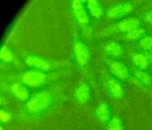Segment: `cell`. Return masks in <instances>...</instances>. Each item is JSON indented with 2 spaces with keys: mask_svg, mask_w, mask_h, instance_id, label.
<instances>
[{
  "mask_svg": "<svg viewBox=\"0 0 152 130\" xmlns=\"http://www.w3.org/2000/svg\"><path fill=\"white\" fill-rule=\"evenodd\" d=\"M145 31L143 28H138L127 33L126 35V38L131 40L138 39L143 35Z\"/></svg>",
  "mask_w": 152,
  "mask_h": 130,
  "instance_id": "cell-11",
  "label": "cell"
},
{
  "mask_svg": "<svg viewBox=\"0 0 152 130\" xmlns=\"http://www.w3.org/2000/svg\"><path fill=\"white\" fill-rule=\"evenodd\" d=\"M132 9V5L129 3L121 4L110 9L107 12V16L113 19L121 18L130 12Z\"/></svg>",
  "mask_w": 152,
  "mask_h": 130,
  "instance_id": "cell-1",
  "label": "cell"
},
{
  "mask_svg": "<svg viewBox=\"0 0 152 130\" xmlns=\"http://www.w3.org/2000/svg\"><path fill=\"white\" fill-rule=\"evenodd\" d=\"M98 114L102 122H107L110 120V111L108 107L106 104H102L99 107Z\"/></svg>",
  "mask_w": 152,
  "mask_h": 130,
  "instance_id": "cell-7",
  "label": "cell"
},
{
  "mask_svg": "<svg viewBox=\"0 0 152 130\" xmlns=\"http://www.w3.org/2000/svg\"><path fill=\"white\" fill-rule=\"evenodd\" d=\"M75 10H76V15L78 17V18L80 19V20L84 22H86L88 20L87 16L86 15V12L83 11L82 7L80 4H78L75 6Z\"/></svg>",
  "mask_w": 152,
  "mask_h": 130,
  "instance_id": "cell-15",
  "label": "cell"
},
{
  "mask_svg": "<svg viewBox=\"0 0 152 130\" xmlns=\"http://www.w3.org/2000/svg\"><path fill=\"white\" fill-rule=\"evenodd\" d=\"M140 21L136 18H129L119 22L118 27L121 31L128 32L139 28Z\"/></svg>",
  "mask_w": 152,
  "mask_h": 130,
  "instance_id": "cell-3",
  "label": "cell"
},
{
  "mask_svg": "<svg viewBox=\"0 0 152 130\" xmlns=\"http://www.w3.org/2000/svg\"><path fill=\"white\" fill-rule=\"evenodd\" d=\"M111 73L115 77L121 79L125 80L129 77V72L126 66L119 61H113L110 64Z\"/></svg>",
  "mask_w": 152,
  "mask_h": 130,
  "instance_id": "cell-2",
  "label": "cell"
},
{
  "mask_svg": "<svg viewBox=\"0 0 152 130\" xmlns=\"http://www.w3.org/2000/svg\"><path fill=\"white\" fill-rule=\"evenodd\" d=\"M140 45L143 50H152V38L150 37H145L140 41Z\"/></svg>",
  "mask_w": 152,
  "mask_h": 130,
  "instance_id": "cell-13",
  "label": "cell"
},
{
  "mask_svg": "<svg viewBox=\"0 0 152 130\" xmlns=\"http://www.w3.org/2000/svg\"><path fill=\"white\" fill-rule=\"evenodd\" d=\"M42 76L38 72H31L26 77V81L31 83H35L40 82L42 78Z\"/></svg>",
  "mask_w": 152,
  "mask_h": 130,
  "instance_id": "cell-14",
  "label": "cell"
},
{
  "mask_svg": "<svg viewBox=\"0 0 152 130\" xmlns=\"http://www.w3.org/2000/svg\"><path fill=\"white\" fill-rule=\"evenodd\" d=\"M134 75L137 79L142 84L148 85L151 83L150 77L145 72L141 70H136L134 72Z\"/></svg>",
  "mask_w": 152,
  "mask_h": 130,
  "instance_id": "cell-10",
  "label": "cell"
},
{
  "mask_svg": "<svg viewBox=\"0 0 152 130\" xmlns=\"http://www.w3.org/2000/svg\"><path fill=\"white\" fill-rule=\"evenodd\" d=\"M1 119L4 121H6L9 118V116L8 115H7L5 113H1Z\"/></svg>",
  "mask_w": 152,
  "mask_h": 130,
  "instance_id": "cell-17",
  "label": "cell"
},
{
  "mask_svg": "<svg viewBox=\"0 0 152 130\" xmlns=\"http://www.w3.org/2000/svg\"><path fill=\"white\" fill-rule=\"evenodd\" d=\"M89 7L92 15L96 18H99L102 13V8L99 3L96 1H91L89 2Z\"/></svg>",
  "mask_w": 152,
  "mask_h": 130,
  "instance_id": "cell-8",
  "label": "cell"
},
{
  "mask_svg": "<svg viewBox=\"0 0 152 130\" xmlns=\"http://www.w3.org/2000/svg\"><path fill=\"white\" fill-rule=\"evenodd\" d=\"M76 52L79 60L81 62H85L88 57V51L86 47L82 44H79L76 46Z\"/></svg>",
  "mask_w": 152,
  "mask_h": 130,
  "instance_id": "cell-9",
  "label": "cell"
},
{
  "mask_svg": "<svg viewBox=\"0 0 152 130\" xmlns=\"http://www.w3.org/2000/svg\"><path fill=\"white\" fill-rule=\"evenodd\" d=\"M107 53L113 57L120 56L122 53L123 49L121 46L116 42L109 43L105 47Z\"/></svg>",
  "mask_w": 152,
  "mask_h": 130,
  "instance_id": "cell-5",
  "label": "cell"
},
{
  "mask_svg": "<svg viewBox=\"0 0 152 130\" xmlns=\"http://www.w3.org/2000/svg\"><path fill=\"white\" fill-rule=\"evenodd\" d=\"M146 20L148 22L152 24V11L148 12L145 16Z\"/></svg>",
  "mask_w": 152,
  "mask_h": 130,
  "instance_id": "cell-16",
  "label": "cell"
},
{
  "mask_svg": "<svg viewBox=\"0 0 152 130\" xmlns=\"http://www.w3.org/2000/svg\"><path fill=\"white\" fill-rule=\"evenodd\" d=\"M108 90L112 96L115 99H120L124 95V91L121 85L117 81L111 79L108 81Z\"/></svg>",
  "mask_w": 152,
  "mask_h": 130,
  "instance_id": "cell-4",
  "label": "cell"
},
{
  "mask_svg": "<svg viewBox=\"0 0 152 130\" xmlns=\"http://www.w3.org/2000/svg\"><path fill=\"white\" fill-rule=\"evenodd\" d=\"M108 130H123L121 122L118 118H112L108 121Z\"/></svg>",
  "mask_w": 152,
  "mask_h": 130,
  "instance_id": "cell-12",
  "label": "cell"
},
{
  "mask_svg": "<svg viewBox=\"0 0 152 130\" xmlns=\"http://www.w3.org/2000/svg\"><path fill=\"white\" fill-rule=\"evenodd\" d=\"M132 61L137 67L141 69H146L149 65L147 58L141 53L135 54L132 58Z\"/></svg>",
  "mask_w": 152,
  "mask_h": 130,
  "instance_id": "cell-6",
  "label": "cell"
}]
</instances>
